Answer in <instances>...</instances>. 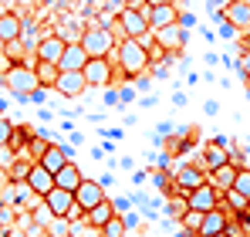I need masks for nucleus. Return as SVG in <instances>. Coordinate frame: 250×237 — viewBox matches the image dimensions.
Returning a JSON list of instances; mask_svg holds the SVG:
<instances>
[{
    "instance_id": "obj_30",
    "label": "nucleus",
    "mask_w": 250,
    "mask_h": 237,
    "mask_svg": "<svg viewBox=\"0 0 250 237\" xmlns=\"http://www.w3.org/2000/svg\"><path fill=\"white\" fill-rule=\"evenodd\" d=\"M233 190H237V193H244V197L250 200V169H247V166H240V173H237V183H233Z\"/></svg>"
},
{
    "instance_id": "obj_33",
    "label": "nucleus",
    "mask_w": 250,
    "mask_h": 237,
    "mask_svg": "<svg viewBox=\"0 0 250 237\" xmlns=\"http://www.w3.org/2000/svg\"><path fill=\"white\" fill-rule=\"evenodd\" d=\"M233 34H237V27H233V24H230V21H223V24H220V38H233Z\"/></svg>"
},
{
    "instance_id": "obj_23",
    "label": "nucleus",
    "mask_w": 250,
    "mask_h": 237,
    "mask_svg": "<svg viewBox=\"0 0 250 237\" xmlns=\"http://www.w3.org/2000/svg\"><path fill=\"white\" fill-rule=\"evenodd\" d=\"M24 34V21L17 17V14H0V44H7V41H17Z\"/></svg>"
},
{
    "instance_id": "obj_24",
    "label": "nucleus",
    "mask_w": 250,
    "mask_h": 237,
    "mask_svg": "<svg viewBox=\"0 0 250 237\" xmlns=\"http://www.w3.org/2000/svg\"><path fill=\"white\" fill-rule=\"evenodd\" d=\"M34 71H38L41 88H54V81H58V75H61V68L51 65V61H34Z\"/></svg>"
},
{
    "instance_id": "obj_16",
    "label": "nucleus",
    "mask_w": 250,
    "mask_h": 237,
    "mask_svg": "<svg viewBox=\"0 0 250 237\" xmlns=\"http://www.w3.org/2000/svg\"><path fill=\"white\" fill-rule=\"evenodd\" d=\"M84 65H88V51L82 47V41H71L68 47H64V54H61V71H82Z\"/></svg>"
},
{
    "instance_id": "obj_25",
    "label": "nucleus",
    "mask_w": 250,
    "mask_h": 237,
    "mask_svg": "<svg viewBox=\"0 0 250 237\" xmlns=\"http://www.w3.org/2000/svg\"><path fill=\"white\" fill-rule=\"evenodd\" d=\"M3 54H7V61L10 65H24V54H27V44L17 38V41H7L3 44Z\"/></svg>"
},
{
    "instance_id": "obj_3",
    "label": "nucleus",
    "mask_w": 250,
    "mask_h": 237,
    "mask_svg": "<svg viewBox=\"0 0 250 237\" xmlns=\"http://www.w3.org/2000/svg\"><path fill=\"white\" fill-rule=\"evenodd\" d=\"M115 44L119 41L112 38L108 27H88L82 34V47L88 51V58H112L115 54Z\"/></svg>"
},
{
    "instance_id": "obj_15",
    "label": "nucleus",
    "mask_w": 250,
    "mask_h": 237,
    "mask_svg": "<svg viewBox=\"0 0 250 237\" xmlns=\"http://www.w3.org/2000/svg\"><path fill=\"white\" fill-rule=\"evenodd\" d=\"M223 231H230V217H227V210L223 207H216V210H209L203 213V224H200V237H213V234H223Z\"/></svg>"
},
{
    "instance_id": "obj_32",
    "label": "nucleus",
    "mask_w": 250,
    "mask_h": 237,
    "mask_svg": "<svg viewBox=\"0 0 250 237\" xmlns=\"http://www.w3.org/2000/svg\"><path fill=\"white\" fill-rule=\"evenodd\" d=\"M237 68H240V75L250 78V51H240V58H237Z\"/></svg>"
},
{
    "instance_id": "obj_18",
    "label": "nucleus",
    "mask_w": 250,
    "mask_h": 237,
    "mask_svg": "<svg viewBox=\"0 0 250 237\" xmlns=\"http://www.w3.org/2000/svg\"><path fill=\"white\" fill-rule=\"evenodd\" d=\"M82 180H84V173L78 169V163H64L58 173H54V187H61V190H78L82 187Z\"/></svg>"
},
{
    "instance_id": "obj_17",
    "label": "nucleus",
    "mask_w": 250,
    "mask_h": 237,
    "mask_svg": "<svg viewBox=\"0 0 250 237\" xmlns=\"http://www.w3.org/2000/svg\"><path fill=\"white\" fill-rule=\"evenodd\" d=\"M223 17H227L237 31L250 27V0H230V3L223 7Z\"/></svg>"
},
{
    "instance_id": "obj_22",
    "label": "nucleus",
    "mask_w": 250,
    "mask_h": 237,
    "mask_svg": "<svg viewBox=\"0 0 250 237\" xmlns=\"http://www.w3.org/2000/svg\"><path fill=\"white\" fill-rule=\"evenodd\" d=\"M38 163H41L47 173H58V169H61L64 163H71V156H68V146H58V142H51V146L44 149V156L38 159Z\"/></svg>"
},
{
    "instance_id": "obj_35",
    "label": "nucleus",
    "mask_w": 250,
    "mask_h": 237,
    "mask_svg": "<svg viewBox=\"0 0 250 237\" xmlns=\"http://www.w3.org/2000/svg\"><path fill=\"white\" fill-rule=\"evenodd\" d=\"M179 24H183V27H186V31H189V27H193V24H196V17H193V14H179Z\"/></svg>"
},
{
    "instance_id": "obj_10",
    "label": "nucleus",
    "mask_w": 250,
    "mask_h": 237,
    "mask_svg": "<svg viewBox=\"0 0 250 237\" xmlns=\"http://www.w3.org/2000/svg\"><path fill=\"white\" fill-rule=\"evenodd\" d=\"M102 200H108V197H105V187H102L98 180H88V176H84L82 187L75 190V203H78L84 213H88V210H95Z\"/></svg>"
},
{
    "instance_id": "obj_29",
    "label": "nucleus",
    "mask_w": 250,
    "mask_h": 237,
    "mask_svg": "<svg viewBox=\"0 0 250 237\" xmlns=\"http://www.w3.org/2000/svg\"><path fill=\"white\" fill-rule=\"evenodd\" d=\"M223 197H227V203H230V207H233L237 213H244V210H247V207H250V200L244 197V193H237V190H227Z\"/></svg>"
},
{
    "instance_id": "obj_9",
    "label": "nucleus",
    "mask_w": 250,
    "mask_h": 237,
    "mask_svg": "<svg viewBox=\"0 0 250 237\" xmlns=\"http://www.w3.org/2000/svg\"><path fill=\"white\" fill-rule=\"evenodd\" d=\"M44 207L51 210V217H54V220H68V213L75 210V193H71V190L54 187V190L44 197Z\"/></svg>"
},
{
    "instance_id": "obj_1",
    "label": "nucleus",
    "mask_w": 250,
    "mask_h": 237,
    "mask_svg": "<svg viewBox=\"0 0 250 237\" xmlns=\"http://www.w3.org/2000/svg\"><path fill=\"white\" fill-rule=\"evenodd\" d=\"M115 61H119V68H122L128 78H139L152 65V54H149V47L139 38H125V41L115 44Z\"/></svg>"
},
{
    "instance_id": "obj_13",
    "label": "nucleus",
    "mask_w": 250,
    "mask_h": 237,
    "mask_svg": "<svg viewBox=\"0 0 250 237\" xmlns=\"http://www.w3.org/2000/svg\"><path fill=\"white\" fill-rule=\"evenodd\" d=\"M156 34V44H159V51H183L186 47V27L183 24H169L163 31H152Z\"/></svg>"
},
{
    "instance_id": "obj_31",
    "label": "nucleus",
    "mask_w": 250,
    "mask_h": 237,
    "mask_svg": "<svg viewBox=\"0 0 250 237\" xmlns=\"http://www.w3.org/2000/svg\"><path fill=\"white\" fill-rule=\"evenodd\" d=\"M10 136H14V122H10L7 116H0V149L10 146Z\"/></svg>"
},
{
    "instance_id": "obj_5",
    "label": "nucleus",
    "mask_w": 250,
    "mask_h": 237,
    "mask_svg": "<svg viewBox=\"0 0 250 237\" xmlns=\"http://www.w3.org/2000/svg\"><path fill=\"white\" fill-rule=\"evenodd\" d=\"M220 200H223V193H220V190H216V187H213V183L207 180L203 187L189 190L183 203H186V210H196V213H209V210H216V207H220Z\"/></svg>"
},
{
    "instance_id": "obj_39",
    "label": "nucleus",
    "mask_w": 250,
    "mask_h": 237,
    "mask_svg": "<svg viewBox=\"0 0 250 237\" xmlns=\"http://www.w3.org/2000/svg\"><path fill=\"white\" fill-rule=\"evenodd\" d=\"M213 237H233V234H230V231H223V234H213Z\"/></svg>"
},
{
    "instance_id": "obj_19",
    "label": "nucleus",
    "mask_w": 250,
    "mask_h": 237,
    "mask_svg": "<svg viewBox=\"0 0 250 237\" xmlns=\"http://www.w3.org/2000/svg\"><path fill=\"white\" fill-rule=\"evenodd\" d=\"M237 173H240V166H237V163H227V166H220V169H209V183H213L220 193H227V190H233Z\"/></svg>"
},
{
    "instance_id": "obj_2",
    "label": "nucleus",
    "mask_w": 250,
    "mask_h": 237,
    "mask_svg": "<svg viewBox=\"0 0 250 237\" xmlns=\"http://www.w3.org/2000/svg\"><path fill=\"white\" fill-rule=\"evenodd\" d=\"M3 85H7V92H10L17 102H31V95L41 88L34 65H10V68L3 71Z\"/></svg>"
},
{
    "instance_id": "obj_26",
    "label": "nucleus",
    "mask_w": 250,
    "mask_h": 237,
    "mask_svg": "<svg viewBox=\"0 0 250 237\" xmlns=\"http://www.w3.org/2000/svg\"><path fill=\"white\" fill-rule=\"evenodd\" d=\"M27 146H31V132H27V129H17V125H14V136H10V146H7V149H14V156L21 159Z\"/></svg>"
},
{
    "instance_id": "obj_21",
    "label": "nucleus",
    "mask_w": 250,
    "mask_h": 237,
    "mask_svg": "<svg viewBox=\"0 0 250 237\" xmlns=\"http://www.w3.org/2000/svg\"><path fill=\"white\" fill-rule=\"evenodd\" d=\"M230 163V153H227V146H220L216 139H209L207 146H203V169H220V166H227Z\"/></svg>"
},
{
    "instance_id": "obj_40",
    "label": "nucleus",
    "mask_w": 250,
    "mask_h": 237,
    "mask_svg": "<svg viewBox=\"0 0 250 237\" xmlns=\"http://www.w3.org/2000/svg\"><path fill=\"white\" fill-rule=\"evenodd\" d=\"M0 81H3V78H0Z\"/></svg>"
},
{
    "instance_id": "obj_34",
    "label": "nucleus",
    "mask_w": 250,
    "mask_h": 237,
    "mask_svg": "<svg viewBox=\"0 0 250 237\" xmlns=\"http://www.w3.org/2000/svg\"><path fill=\"white\" fill-rule=\"evenodd\" d=\"M44 98H47V88H38V92L31 95V102H34V105H44Z\"/></svg>"
},
{
    "instance_id": "obj_7",
    "label": "nucleus",
    "mask_w": 250,
    "mask_h": 237,
    "mask_svg": "<svg viewBox=\"0 0 250 237\" xmlns=\"http://www.w3.org/2000/svg\"><path fill=\"white\" fill-rule=\"evenodd\" d=\"M142 10H146L152 31H163V27H169V24H179V10H176V3H146Z\"/></svg>"
},
{
    "instance_id": "obj_11",
    "label": "nucleus",
    "mask_w": 250,
    "mask_h": 237,
    "mask_svg": "<svg viewBox=\"0 0 250 237\" xmlns=\"http://www.w3.org/2000/svg\"><path fill=\"white\" fill-rule=\"evenodd\" d=\"M172 180H176V187H179L183 193H189V190H196V187H203V183H207L209 173H207V169H200V166H189V163H183V166H176Z\"/></svg>"
},
{
    "instance_id": "obj_4",
    "label": "nucleus",
    "mask_w": 250,
    "mask_h": 237,
    "mask_svg": "<svg viewBox=\"0 0 250 237\" xmlns=\"http://www.w3.org/2000/svg\"><path fill=\"white\" fill-rule=\"evenodd\" d=\"M146 7V3H142ZM142 7H135V3H125L122 10H119V21H122V27H125V34L128 38H139V41H146L149 34H152V27H149V17H146V10Z\"/></svg>"
},
{
    "instance_id": "obj_36",
    "label": "nucleus",
    "mask_w": 250,
    "mask_h": 237,
    "mask_svg": "<svg viewBox=\"0 0 250 237\" xmlns=\"http://www.w3.org/2000/svg\"><path fill=\"white\" fill-rule=\"evenodd\" d=\"M132 98H135V92H132V88H122V95H119V102H132Z\"/></svg>"
},
{
    "instance_id": "obj_8",
    "label": "nucleus",
    "mask_w": 250,
    "mask_h": 237,
    "mask_svg": "<svg viewBox=\"0 0 250 237\" xmlns=\"http://www.w3.org/2000/svg\"><path fill=\"white\" fill-rule=\"evenodd\" d=\"M64 47H68V38H61V34H44V38L38 41V47H34V58H38V61H51V65H61Z\"/></svg>"
},
{
    "instance_id": "obj_20",
    "label": "nucleus",
    "mask_w": 250,
    "mask_h": 237,
    "mask_svg": "<svg viewBox=\"0 0 250 237\" xmlns=\"http://www.w3.org/2000/svg\"><path fill=\"white\" fill-rule=\"evenodd\" d=\"M115 213H119V210H115V200H102L95 210H88V213H84V224H88V227H95V231H102Z\"/></svg>"
},
{
    "instance_id": "obj_28",
    "label": "nucleus",
    "mask_w": 250,
    "mask_h": 237,
    "mask_svg": "<svg viewBox=\"0 0 250 237\" xmlns=\"http://www.w3.org/2000/svg\"><path fill=\"white\" fill-rule=\"evenodd\" d=\"M31 166H34V163H27L24 156L17 159V163H10V180H14V183H27V173H31Z\"/></svg>"
},
{
    "instance_id": "obj_12",
    "label": "nucleus",
    "mask_w": 250,
    "mask_h": 237,
    "mask_svg": "<svg viewBox=\"0 0 250 237\" xmlns=\"http://www.w3.org/2000/svg\"><path fill=\"white\" fill-rule=\"evenodd\" d=\"M54 92H61L64 98H82L88 92V81H84L82 71H61L58 81H54Z\"/></svg>"
},
{
    "instance_id": "obj_37",
    "label": "nucleus",
    "mask_w": 250,
    "mask_h": 237,
    "mask_svg": "<svg viewBox=\"0 0 250 237\" xmlns=\"http://www.w3.org/2000/svg\"><path fill=\"white\" fill-rule=\"evenodd\" d=\"M244 51H250V34H247V38H244Z\"/></svg>"
},
{
    "instance_id": "obj_6",
    "label": "nucleus",
    "mask_w": 250,
    "mask_h": 237,
    "mask_svg": "<svg viewBox=\"0 0 250 237\" xmlns=\"http://www.w3.org/2000/svg\"><path fill=\"white\" fill-rule=\"evenodd\" d=\"M82 75H84V81H88V88H105L108 81L115 78L108 58H88V65L82 68Z\"/></svg>"
},
{
    "instance_id": "obj_27",
    "label": "nucleus",
    "mask_w": 250,
    "mask_h": 237,
    "mask_svg": "<svg viewBox=\"0 0 250 237\" xmlns=\"http://www.w3.org/2000/svg\"><path fill=\"white\" fill-rule=\"evenodd\" d=\"M98 234H102V237H128V224H125V217H119V213H115V217H112V220H108Z\"/></svg>"
},
{
    "instance_id": "obj_14",
    "label": "nucleus",
    "mask_w": 250,
    "mask_h": 237,
    "mask_svg": "<svg viewBox=\"0 0 250 237\" xmlns=\"http://www.w3.org/2000/svg\"><path fill=\"white\" fill-rule=\"evenodd\" d=\"M27 187L34 190V197L44 200L51 190H54V173H47L41 163H34V166H31V173H27Z\"/></svg>"
},
{
    "instance_id": "obj_38",
    "label": "nucleus",
    "mask_w": 250,
    "mask_h": 237,
    "mask_svg": "<svg viewBox=\"0 0 250 237\" xmlns=\"http://www.w3.org/2000/svg\"><path fill=\"white\" fill-rule=\"evenodd\" d=\"M146 3H172V0H146Z\"/></svg>"
}]
</instances>
